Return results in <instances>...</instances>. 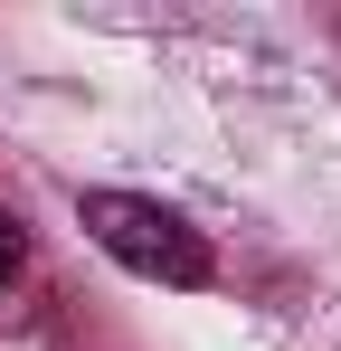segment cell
<instances>
[{
    "instance_id": "6da1fadb",
    "label": "cell",
    "mask_w": 341,
    "mask_h": 351,
    "mask_svg": "<svg viewBox=\"0 0 341 351\" xmlns=\"http://www.w3.org/2000/svg\"><path fill=\"white\" fill-rule=\"evenodd\" d=\"M76 219H86V237L105 247L114 266H133V276H152V285H209V276H218L209 237L190 228L180 209H162V199H133V190H86V199H76Z\"/></svg>"
},
{
    "instance_id": "7a4b0ae2",
    "label": "cell",
    "mask_w": 341,
    "mask_h": 351,
    "mask_svg": "<svg viewBox=\"0 0 341 351\" xmlns=\"http://www.w3.org/2000/svg\"><path fill=\"white\" fill-rule=\"evenodd\" d=\"M19 256H29V237H19V219H0V285L19 276Z\"/></svg>"
}]
</instances>
